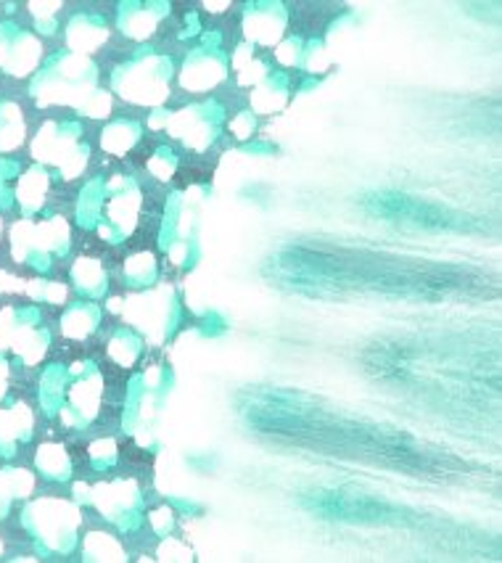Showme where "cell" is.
Listing matches in <instances>:
<instances>
[{
  "instance_id": "cell-3",
  "label": "cell",
  "mask_w": 502,
  "mask_h": 563,
  "mask_svg": "<svg viewBox=\"0 0 502 563\" xmlns=\"http://www.w3.org/2000/svg\"><path fill=\"white\" fill-rule=\"evenodd\" d=\"M362 207L376 218L387 222H402V225L426 228V231H471L473 222L466 214L453 212V209L428 205L423 199H410V196L397 194H376L365 196Z\"/></svg>"
},
{
  "instance_id": "cell-2",
  "label": "cell",
  "mask_w": 502,
  "mask_h": 563,
  "mask_svg": "<svg viewBox=\"0 0 502 563\" xmlns=\"http://www.w3.org/2000/svg\"><path fill=\"white\" fill-rule=\"evenodd\" d=\"M283 262L289 265L302 267L304 273L308 271H317L321 278H310L323 284L334 286H360V289H434V286L445 284L449 289L460 286L458 280H445L442 275H436L434 271H426L423 265H394V262H383L381 257L368 260L365 254H347V252H336V254H317V252H297L289 260Z\"/></svg>"
},
{
  "instance_id": "cell-4",
  "label": "cell",
  "mask_w": 502,
  "mask_h": 563,
  "mask_svg": "<svg viewBox=\"0 0 502 563\" xmlns=\"http://www.w3.org/2000/svg\"><path fill=\"white\" fill-rule=\"evenodd\" d=\"M302 506L310 514L321 516V519L334 521H355V523H408L413 514L405 508L389 506V503L373 500V497L355 495V493H310L302 497Z\"/></svg>"
},
{
  "instance_id": "cell-1",
  "label": "cell",
  "mask_w": 502,
  "mask_h": 563,
  "mask_svg": "<svg viewBox=\"0 0 502 563\" xmlns=\"http://www.w3.org/2000/svg\"><path fill=\"white\" fill-rule=\"evenodd\" d=\"M249 421L263 434L293 442L299 448H312L325 455L362 457V461L383 463V466L413 471L415 476L449 474L445 457L426 453L410 437L373 427V423L352 421L331 410L302 408L289 399H276V402L259 399L249 408Z\"/></svg>"
}]
</instances>
